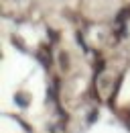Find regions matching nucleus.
I'll return each mask as SVG.
<instances>
[{"mask_svg":"<svg viewBox=\"0 0 130 133\" xmlns=\"http://www.w3.org/2000/svg\"><path fill=\"white\" fill-rule=\"evenodd\" d=\"M59 62H61V68H63V70L69 68V57H67V53H59Z\"/></svg>","mask_w":130,"mask_h":133,"instance_id":"1","label":"nucleus"},{"mask_svg":"<svg viewBox=\"0 0 130 133\" xmlns=\"http://www.w3.org/2000/svg\"><path fill=\"white\" fill-rule=\"evenodd\" d=\"M16 100H18V102H20V104H22V107H25V104H27V98H25V96H22V94H16Z\"/></svg>","mask_w":130,"mask_h":133,"instance_id":"2","label":"nucleus"}]
</instances>
